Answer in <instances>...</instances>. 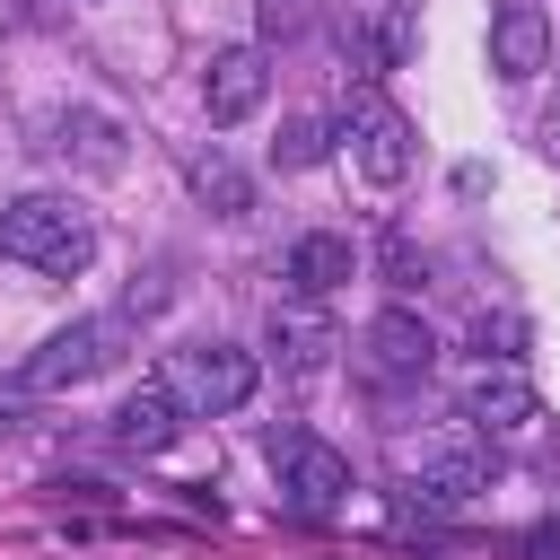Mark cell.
Segmentation results:
<instances>
[{
  "label": "cell",
  "instance_id": "21",
  "mask_svg": "<svg viewBox=\"0 0 560 560\" xmlns=\"http://www.w3.org/2000/svg\"><path fill=\"white\" fill-rule=\"evenodd\" d=\"M525 551H534V560H560V525H534V534H525Z\"/></svg>",
  "mask_w": 560,
  "mask_h": 560
},
{
  "label": "cell",
  "instance_id": "2",
  "mask_svg": "<svg viewBox=\"0 0 560 560\" xmlns=\"http://www.w3.org/2000/svg\"><path fill=\"white\" fill-rule=\"evenodd\" d=\"M122 315H79V324H61V332H44L35 341V359L18 368V385L26 394H70V385H88V376H105L114 359H122Z\"/></svg>",
  "mask_w": 560,
  "mask_h": 560
},
{
  "label": "cell",
  "instance_id": "19",
  "mask_svg": "<svg viewBox=\"0 0 560 560\" xmlns=\"http://www.w3.org/2000/svg\"><path fill=\"white\" fill-rule=\"evenodd\" d=\"M411 44H420V26H411V9H402V0H385V26H376V61L394 70V61H411Z\"/></svg>",
  "mask_w": 560,
  "mask_h": 560
},
{
  "label": "cell",
  "instance_id": "1",
  "mask_svg": "<svg viewBox=\"0 0 560 560\" xmlns=\"http://www.w3.org/2000/svg\"><path fill=\"white\" fill-rule=\"evenodd\" d=\"M0 254H18L26 271L70 280V271H88L96 228H88V210L70 192H18V201H0Z\"/></svg>",
  "mask_w": 560,
  "mask_h": 560
},
{
  "label": "cell",
  "instance_id": "5",
  "mask_svg": "<svg viewBox=\"0 0 560 560\" xmlns=\"http://www.w3.org/2000/svg\"><path fill=\"white\" fill-rule=\"evenodd\" d=\"M254 359L245 350H228V341H192V350H175V394H184V411H245L254 402Z\"/></svg>",
  "mask_w": 560,
  "mask_h": 560
},
{
  "label": "cell",
  "instance_id": "7",
  "mask_svg": "<svg viewBox=\"0 0 560 560\" xmlns=\"http://www.w3.org/2000/svg\"><path fill=\"white\" fill-rule=\"evenodd\" d=\"M184 438V394H175V376H140L122 402H114V446L122 455H166Z\"/></svg>",
  "mask_w": 560,
  "mask_h": 560
},
{
  "label": "cell",
  "instance_id": "15",
  "mask_svg": "<svg viewBox=\"0 0 560 560\" xmlns=\"http://www.w3.org/2000/svg\"><path fill=\"white\" fill-rule=\"evenodd\" d=\"M192 201H201L210 219H245V210H254V175H245L228 149H201V158H192Z\"/></svg>",
  "mask_w": 560,
  "mask_h": 560
},
{
  "label": "cell",
  "instance_id": "8",
  "mask_svg": "<svg viewBox=\"0 0 560 560\" xmlns=\"http://www.w3.org/2000/svg\"><path fill=\"white\" fill-rule=\"evenodd\" d=\"M472 429H490V438H508V429H525L542 402H534V385H525V368L516 359H481L472 376H464V402H455Z\"/></svg>",
  "mask_w": 560,
  "mask_h": 560
},
{
  "label": "cell",
  "instance_id": "17",
  "mask_svg": "<svg viewBox=\"0 0 560 560\" xmlns=\"http://www.w3.org/2000/svg\"><path fill=\"white\" fill-rule=\"evenodd\" d=\"M315 26V0H254V35L262 44H289V35H306Z\"/></svg>",
  "mask_w": 560,
  "mask_h": 560
},
{
  "label": "cell",
  "instance_id": "22",
  "mask_svg": "<svg viewBox=\"0 0 560 560\" xmlns=\"http://www.w3.org/2000/svg\"><path fill=\"white\" fill-rule=\"evenodd\" d=\"M542 158H551V166H560V114H551V122H542Z\"/></svg>",
  "mask_w": 560,
  "mask_h": 560
},
{
  "label": "cell",
  "instance_id": "6",
  "mask_svg": "<svg viewBox=\"0 0 560 560\" xmlns=\"http://www.w3.org/2000/svg\"><path fill=\"white\" fill-rule=\"evenodd\" d=\"M262 96H271V61H262V44H228V52H210V70H201V114L228 131V122H245V114H262Z\"/></svg>",
  "mask_w": 560,
  "mask_h": 560
},
{
  "label": "cell",
  "instance_id": "9",
  "mask_svg": "<svg viewBox=\"0 0 560 560\" xmlns=\"http://www.w3.org/2000/svg\"><path fill=\"white\" fill-rule=\"evenodd\" d=\"M271 359H280V376H324L332 368V350H341V332H332V315L315 306V298H298V306H271Z\"/></svg>",
  "mask_w": 560,
  "mask_h": 560
},
{
  "label": "cell",
  "instance_id": "4",
  "mask_svg": "<svg viewBox=\"0 0 560 560\" xmlns=\"http://www.w3.org/2000/svg\"><path fill=\"white\" fill-rule=\"evenodd\" d=\"M341 140H350V158H359L368 184H402V175H411V122H402L376 88H350V105H341Z\"/></svg>",
  "mask_w": 560,
  "mask_h": 560
},
{
  "label": "cell",
  "instance_id": "11",
  "mask_svg": "<svg viewBox=\"0 0 560 560\" xmlns=\"http://www.w3.org/2000/svg\"><path fill=\"white\" fill-rule=\"evenodd\" d=\"M280 280H289L298 298H332L341 280H359V245H350V236H332V228H306V236L289 245Z\"/></svg>",
  "mask_w": 560,
  "mask_h": 560
},
{
  "label": "cell",
  "instance_id": "3",
  "mask_svg": "<svg viewBox=\"0 0 560 560\" xmlns=\"http://www.w3.org/2000/svg\"><path fill=\"white\" fill-rule=\"evenodd\" d=\"M262 455L280 464V490H289L298 516H332V508L350 499V455H341V446H324V438H306V429H271Z\"/></svg>",
  "mask_w": 560,
  "mask_h": 560
},
{
  "label": "cell",
  "instance_id": "12",
  "mask_svg": "<svg viewBox=\"0 0 560 560\" xmlns=\"http://www.w3.org/2000/svg\"><path fill=\"white\" fill-rule=\"evenodd\" d=\"M490 455L481 446H438V455H420V472H411V499H429V508H472L481 490H490Z\"/></svg>",
  "mask_w": 560,
  "mask_h": 560
},
{
  "label": "cell",
  "instance_id": "13",
  "mask_svg": "<svg viewBox=\"0 0 560 560\" xmlns=\"http://www.w3.org/2000/svg\"><path fill=\"white\" fill-rule=\"evenodd\" d=\"M44 131H52L44 149L79 158L88 175H114V166H122V122H114V114H96V105H70V114H52Z\"/></svg>",
  "mask_w": 560,
  "mask_h": 560
},
{
  "label": "cell",
  "instance_id": "18",
  "mask_svg": "<svg viewBox=\"0 0 560 560\" xmlns=\"http://www.w3.org/2000/svg\"><path fill=\"white\" fill-rule=\"evenodd\" d=\"M472 350L481 359H516L525 350V315H472Z\"/></svg>",
  "mask_w": 560,
  "mask_h": 560
},
{
  "label": "cell",
  "instance_id": "16",
  "mask_svg": "<svg viewBox=\"0 0 560 560\" xmlns=\"http://www.w3.org/2000/svg\"><path fill=\"white\" fill-rule=\"evenodd\" d=\"M271 158H280L289 175H298V166H324V158H332V131H324L315 114H289V122H280V140H271Z\"/></svg>",
  "mask_w": 560,
  "mask_h": 560
},
{
  "label": "cell",
  "instance_id": "20",
  "mask_svg": "<svg viewBox=\"0 0 560 560\" xmlns=\"http://www.w3.org/2000/svg\"><path fill=\"white\" fill-rule=\"evenodd\" d=\"M385 271H394V289H420L429 280V262L411 254V236H385Z\"/></svg>",
  "mask_w": 560,
  "mask_h": 560
},
{
  "label": "cell",
  "instance_id": "14",
  "mask_svg": "<svg viewBox=\"0 0 560 560\" xmlns=\"http://www.w3.org/2000/svg\"><path fill=\"white\" fill-rule=\"evenodd\" d=\"M368 359H376L385 376H429V359H438V332H429L411 306H385V315L368 324Z\"/></svg>",
  "mask_w": 560,
  "mask_h": 560
},
{
  "label": "cell",
  "instance_id": "10",
  "mask_svg": "<svg viewBox=\"0 0 560 560\" xmlns=\"http://www.w3.org/2000/svg\"><path fill=\"white\" fill-rule=\"evenodd\" d=\"M542 61H551V18H542L534 0H508V9L490 18V79L525 88Z\"/></svg>",
  "mask_w": 560,
  "mask_h": 560
}]
</instances>
